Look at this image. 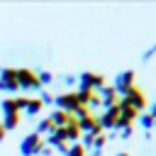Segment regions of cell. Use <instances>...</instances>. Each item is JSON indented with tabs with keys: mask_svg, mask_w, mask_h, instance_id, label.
Wrapping results in <instances>:
<instances>
[{
	"mask_svg": "<svg viewBox=\"0 0 156 156\" xmlns=\"http://www.w3.org/2000/svg\"><path fill=\"white\" fill-rule=\"evenodd\" d=\"M15 71H17V85H20V90L41 93V83L37 78V71H32V68H15Z\"/></svg>",
	"mask_w": 156,
	"mask_h": 156,
	"instance_id": "cell-1",
	"label": "cell"
},
{
	"mask_svg": "<svg viewBox=\"0 0 156 156\" xmlns=\"http://www.w3.org/2000/svg\"><path fill=\"white\" fill-rule=\"evenodd\" d=\"M41 146H44V139L37 132H29V134H24L20 139V154L22 156H39Z\"/></svg>",
	"mask_w": 156,
	"mask_h": 156,
	"instance_id": "cell-2",
	"label": "cell"
},
{
	"mask_svg": "<svg viewBox=\"0 0 156 156\" xmlns=\"http://www.w3.org/2000/svg\"><path fill=\"white\" fill-rule=\"evenodd\" d=\"M102 85H105V76H102V73L83 71V73L78 76V90H90V93H98Z\"/></svg>",
	"mask_w": 156,
	"mask_h": 156,
	"instance_id": "cell-3",
	"label": "cell"
},
{
	"mask_svg": "<svg viewBox=\"0 0 156 156\" xmlns=\"http://www.w3.org/2000/svg\"><path fill=\"white\" fill-rule=\"evenodd\" d=\"M54 105H56V110H63V112H68V115H76V110L83 107V105L78 102L76 90H66V93H61V95H54Z\"/></svg>",
	"mask_w": 156,
	"mask_h": 156,
	"instance_id": "cell-4",
	"label": "cell"
},
{
	"mask_svg": "<svg viewBox=\"0 0 156 156\" xmlns=\"http://www.w3.org/2000/svg\"><path fill=\"white\" fill-rule=\"evenodd\" d=\"M119 100H122L124 105H129L132 110H136L139 115L146 110V95H144V90H141V88H136V85H134V88H129Z\"/></svg>",
	"mask_w": 156,
	"mask_h": 156,
	"instance_id": "cell-5",
	"label": "cell"
},
{
	"mask_svg": "<svg viewBox=\"0 0 156 156\" xmlns=\"http://www.w3.org/2000/svg\"><path fill=\"white\" fill-rule=\"evenodd\" d=\"M136 85V73L132 71V68H127V71H119L117 76H115V80H112V88L117 90V95L122 98L129 88H134Z\"/></svg>",
	"mask_w": 156,
	"mask_h": 156,
	"instance_id": "cell-6",
	"label": "cell"
},
{
	"mask_svg": "<svg viewBox=\"0 0 156 156\" xmlns=\"http://www.w3.org/2000/svg\"><path fill=\"white\" fill-rule=\"evenodd\" d=\"M20 90V85H17V71L15 68H2L0 71V93H17Z\"/></svg>",
	"mask_w": 156,
	"mask_h": 156,
	"instance_id": "cell-7",
	"label": "cell"
},
{
	"mask_svg": "<svg viewBox=\"0 0 156 156\" xmlns=\"http://www.w3.org/2000/svg\"><path fill=\"white\" fill-rule=\"evenodd\" d=\"M98 95H100V107L102 110H110V107H115L117 102H119V95H117V90L112 88V85H102L100 90H98Z\"/></svg>",
	"mask_w": 156,
	"mask_h": 156,
	"instance_id": "cell-8",
	"label": "cell"
},
{
	"mask_svg": "<svg viewBox=\"0 0 156 156\" xmlns=\"http://www.w3.org/2000/svg\"><path fill=\"white\" fill-rule=\"evenodd\" d=\"M78 129H80V134H102V127L93 112H88L85 117L78 119Z\"/></svg>",
	"mask_w": 156,
	"mask_h": 156,
	"instance_id": "cell-9",
	"label": "cell"
},
{
	"mask_svg": "<svg viewBox=\"0 0 156 156\" xmlns=\"http://www.w3.org/2000/svg\"><path fill=\"white\" fill-rule=\"evenodd\" d=\"M117 119H119V107H117V105H115V107H110V110H102V112H100V117H98V122H100L102 132H105V129L115 132Z\"/></svg>",
	"mask_w": 156,
	"mask_h": 156,
	"instance_id": "cell-10",
	"label": "cell"
},
{
	"mask_svg": "<svg viewBox=\"0 0 156 156\" xmlns=\"http://www.w3.org/2000/svg\"><path fill=\"white\" fill-rule=\"evenodd\" d=\"M71 119H76V115H68V112H63V110H54V112H49V122L54 124V129H63Z\"/></svg>",
	"mask_w": 156,
	"mask_h": 156,
	"instance_id": "cell-11",
	"label": "cell"
},
{
	"mask_svg": "<svg viewBox=\"0 0 156 156\" xmlns=\"http://www.w3.org/2000/svg\"><path fill=\"white\" fill-rule=\"evenodd\" d=\"M20 117H22L20 112H5V115H2V122H0L2 129H5V132H15V129L20 127Z\"/></svg>",
	"mask_w": 156,
	"mask_h": 156,
	"instance_id": "cell-12",
	"label": "cell"
},
{
	"mask_svg": "<svg viewBox=\"0 0 156 156\" xmlns=\"http://www.w3.org/2000/svg\"><path fill=\"white\" fill-rule=\"evenodd\" d=\"M41 110H44L41 100H39V98H29L27 105H24V110H22V115H27V117H37V115H41Z\"/></svg>",
	"mask_w": 156,
	"mask_h": 156,
	"instance_id": "cell-13",
	"label": "cell"
},
{
	"mask_svg": "<svg viewBox=\"0 0 156 156\" xmlns=\"http://www.w3.org/2000/svg\"><path fill=\"white\" fill-rule=\"evenodd\" d=\"M34 132L44 139V136H49V134L54 132V124L49 122V117H44V119H39V122H37V129H34Z\"/></svg>",
	"mask_w": 156,
	"mask_h": 156,
	"instance_id": "cell-14",
	"label": "cell"
},
{
	"mask_svg": "<svg viewBox=\"0 0 156 156\" xmlns=\"http://www.w3.org/2000/svg\"><path fill=\"white\" fill-rule=\"evenodd\" d=\"M136 119H139V127H141L144 132H151V129H154V117H151L149 112H141Z\"/></svg>",
	"mask_w": 156,
	"mask_h": 156,
	"instance_id": "cell-15",
	"label": "cell"
},
{
	"mask_svg": "<svg viewBox=\"0 0 156 156\" xmlns=\"http://www.w3.org/2000/svg\"><path fill=\"white\" fill-rule=\"evenodd\" d=\"M37 78H39L41 88H44V85H51V83H54V73H51V71H37Z\"/></svg>",
	"mask_w": 156,
	"mask_h": 156,
	"instance_id": "cell-16",
	"label": "cell"
},
{
	"mask_svg": "<svg viewBox=\"0 0 156 156\" xmlns=\"http://www.w3.org/2000/svg\"><path fill=\"white\" fill-rule=\"evenodd\" d=\"M63 156H88V151L80 146V144H68V151Z\"/></svg>",
	"mask_w": 156,
	"mask_h": 156,
	"instance_id": "cell-17",
	"label": "cell"
},
{
	"mask_svg": "<svg viewBox=\"0 0 156 156\" xmlns=\"http://www.w3.org/2000/svg\"><path fill=\"white\" fill-rule=\"evenodd\" d=\"M39 100H41V105H54V95H51V93H46V90H41V93H39Z\"/></svg>",
	"mask_w": 156,
	"mask_h": 156,
	"instance_id": "cell-18",
	"label": "cell"
},
{
	"mask_svg": "<svg viewBox=\"0 0 156 156\" xmlns=\"http://www.w3.org/2000/svg\"><path fill=\"white\" fill-rule=\"evenodd\" d=\"M98 107H100V95L93 93V95H90V102H88V110L93 112V110H98Z\"/></svg>",
	"mask_w": 156,
	"mask_h": 156,
	"instance_id": "cell-19",
	"label": "cell"
},
{
	"mask_svg": "<svg viewBox=\"0 0 156 156\" xmlns=\"http://www.w3.org/2000/svg\"><path fill=\"white\" fill-rule=\"evenodd\" d=\"M132 132H134V127H124V129H119V132H115V134H119V139H129Z\"/></svg>",
	"mask_w": 156,
	"mask_h": 156,
	"instance_id": "cell-20",
	"label": "cell"
},
{
	"mask_svg": "<svg viewBox=\"0 0 156 156\" xmlns=\"http://www.w3.org/2000/svg\"><path fill=\"white\" fill-rule=\"evenodd\" d=\"M151 56H156V44H154V46H149V49H146V51H144V56H141V61H144V63H146V61H149V58H151Z\"/></svg>",
	"mask_w": 156,
	"mask_h": 156,
	"instance_id": "cell-21",
	"label": "cell"
},
{
	"mask_svg": "<svg viewBox=\"0 0 156 156\" xmlns=\"http://www.w3.org/2000/svg\"><path fill=\"white\" fill-rule=\"evenodd\" d=\"M39 156H54V149L44 144V146H41V151H39Z\"/></svg>",
	"mask_w": 156,
	"mask_h": 156,
	"instance_id": "cell-22",
	"label": "cell"
},
{
	"mask_svg": "<svg viewBox=\"0 0 156 156\" xmlns=\"http://www.w3.org/2000/svg\"><path fill=\"white\" fill-rule=\"evenodd\" d=\"M63 83H66V85H76L78 78H76V76H63Z\"/></svg>",
	"mask_w": 156,
	"mask_h": 156,
	"instance_id": "cell-23",
	"label": "cell"
},
{
	"mask_svg": "<svg viewBox=\"0 0 156 156\" xmlns=\"http://www.w3.org/2000/svg\"><path fill=\"white\" fill-rule=\"evenodd\" d=\"M149 115H151V117H154V119H156V102H154V105H151V107H149Z\"/></svg>",
	"mask_w": 156,
	"mask_h": 156,
	"instance_id": "cell-24",
	"label": "cell"
},
{
	"mask_svg": "<svg viewBox=\"0 0 156 156\" xmlns=\"http://www.w3.org/2000/svg\"><path fill=\"white\" fill-rule=\"evenodd\" d=\"M5 134H7V132H5V129H2V124H0V144H2V139H5Z\"/></svg>",
	"mask_w": 156,
	"mask_h": 156,
	"instance_id": "cell-25",
	"label": "cell"
},
{
	"mask_svg": "<svg viewBox=\"0 0 156 156\" xmlns=\"http://www.w3.org/2000/svg\"><path fill=\"white\" fill-rule=\"evenodd\" d=\"M115 156H129V154H127V151H117Z\"/></svg>",
	"mask_w": 156,
	"mask_h": 156,
	"instance_id": "cell-26",
	"label": "cell"
},
{
	"mask_svg": "<svg viewBox=\"0 0 156 156\" xmlns=\"http://www.w3.org/2000/svg\"><path fill=\"white\" fill-rule=\"evenodd\" d=\"M154 129H156V119H154Z\"/></svg>",
	"mask_w": 156,
	"mask_h": 156,
	"instance_id": "cell-27",
	"label": "cell"
}]
</instances>
